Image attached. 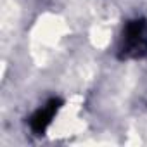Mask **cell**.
I'll return each mask as SVG.
<instances>
[{
	"label": "cell",
	"instance_id": "obj_1",
	"mask_svg": "<svg viewBox=\"0 0 147 147\" xmlns=\"http://www.w3.org/2000/svg\"><path fill=\"white\" fill-rule=\"evenodd\" d=\"M121 52L125 57H142L147 54V24L144 21H131L126 24Z\"/></svg>",
	"mask_w": 147,
	"mask_h": 147
},
{
	"label": "cell",
	"instance_id": "obj_2",
	"mask_svg": "<svg viewBox=\"0 0 147 147\" xmlns=\"http://www.w3.org/2000/svg\"><path fill=\"white\" fill-rule=\"evenodd\" d=\"M57 109H59V100L57 99L49 100L42 109H38L33 114V118H31V130L35 133H43L45 128L50 125V121H52L54 114L57 113Z\"/></svg>",
	"mask_w": 147,
	"mask_h": 147
}]
</instances>
